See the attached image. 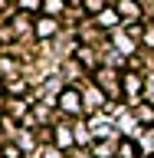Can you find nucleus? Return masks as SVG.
<instances>
[{
    "label": "nucleus",
    "mask_w": 154,
    "mask_h": 158,
    "mask_svg": "<svg viewBox=\"0 0 154 158\" xmlns=\"http://www.w3.org/2000/svg\"><path fill=\"white\" fill-rule=\"evenodd\" d=\"M89 7H92V10H98V7H102V0H89Z\"/></svg>",
    "instance_id": "f03ea898"
},
{
    "label": "nucleus",
    "mask_w": 154,
    "mask_h": 158,
    "mask_svg": "<svg viewBox=\"0 0 154 158\" xmlns=\"http://www.w3.org/2000/svg\"><path fill=\"white\" fill-rule=\"evenodd\" d=\"M62 109H69V112L79 109V96H76V92H62Z\"/></svg>",
    "instance_id": "f257e3e1"
}]
</instances>
